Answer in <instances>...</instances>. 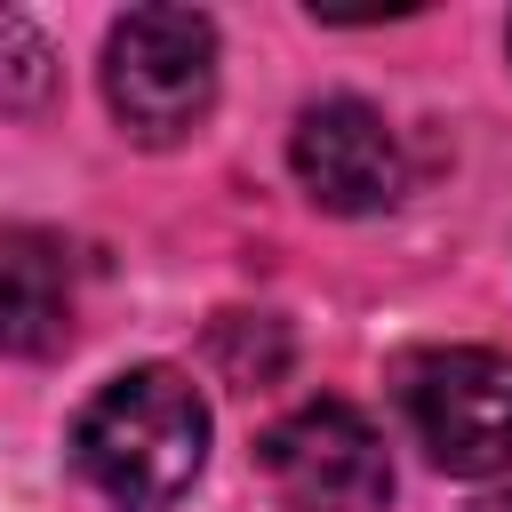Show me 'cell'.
Masks as SVG:
<instances>
[{
	"label": "cell",
	"instance_id": "cell-1",
	"mask_svg": "<svg viewBox=\"0 0 512 512\" xmlns=\"http://www.w3.org/2000/svg\"><path fill=\"white\" fill-rule=\"evenodd\" d=\"M72 464L104 504L168 512L208 464V400L176 368H128L80 408Z\"/></svg>",
	"mask_w": 512,
	"mask_h": 512
},
{
	"label": "cell",
	"instance_id": "cell-2",
	"mask_svg": "<svg viewBox=\"0 0 512 512\" xmlns=\"http://www.w3.org/2000/svg\"><path fill=\"white\" fill-rule=\"evenodd\" d=\"M104 104L136 144H176L216 104V24L200 8H128L104 40Z\"/></svg>",
	"mask_w": 512,
	"mask_h": 512
},
{
	"label": "cell",
	"instance_id": "cell-3",
	"mask_svg": "<svg viewBox=\"0 0 512 512\" xmlns=\"http://www.w3.org/2000/svg\"><path fill=\"white\" fill-rule=\"evenodd\" d=\"M400 408L416 448L440 472L456 480L512 472V352H488V344L416 352L400 368Z\"/></svg>",
	"mask_w": 512,
	"mask_h": 512
},
{
	"label": "cell",
	"instance_id": "cell-4",
	"mask_svg": "<svg viewBox=\"0 0 512 512\" xmlns=\"http://www.w3.org/2000/svg\"><path fill=\"white\" fill-rule=\"evenodd\" d=\"M256 472L288 512H384L392 456L352 400H304L256 440Z\"/></svg>",
	"mask_w": 512,
	"mask_h": 512
},
{
	"label": "cell",
	"instance_id": "cell-5",
	"mask_svg": "<svg viewBox=\"0 0 512 512\" xmlns=\"http://www.w3.org/2000/svg\"><path fill=\"white\" fill-rule=\"evenodd\" d=\"M288 168L296 184L312 192V208L328 216H376L408 192V160H400V136L376 104L360 96H320L296 112L288 128Z\"/></svg>",
	"mask_w": 512,
	"mask_h": 512
},
{
	"label": "cell",
	"instance_id": "cell-6",
	"mask_svg": "<svg viewBox=\"0 0 512 512\" xmlns=\"http://www.w3.org/2000/svg\"><path fill=\"white\" fill-rule=\"evenodd\" d=\"M72 336V264L40 232L0 240V352H56Z\"/></svg>",
	"mask_w": 512,
	"mask_h": 512
},
{
	"label": "cell",
	"instance_id": "cell-7",
	"mask_svg": "<svg viewBox=\"0 0 512 512\" xmlns=\"http://www.w3.org/2000/svg\"><path fill=\"white\" fill-rule=\"evenodd\" d=\"M48 88H56V56H48L40 24L0 8V112H32Z\"/></svg>",
	"mask_w": 512,
	"mask_h": 512
}]
</instances>
